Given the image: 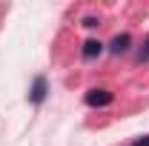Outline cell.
I'll use <instances>...</instances> for the list:
<instances>
[{"instance_id": "1", "label": "cell", "mask_w": 149, "mask_h": 146, "mask_svg": "<svg viewBox=\"0 0 149 146\" xmlns=\"http://www.w3.org/2000/svg\"><path fill=\"white\" fill-rule=\"evenodd\" d=\"M83 100H86V106H97L100 109V106H109L112 100H115V95L109 89H89Z\"/></svg>"}, {"instance_id": "2", "label": "cell", "mask_w": 149, "mask_h": 146, "mask_svg": "<svg viewBox=\"0 0 149 146\" xmlns=\"http://www.w3.org/2000/svg\"><path fill=\"white\" fill-rule=\"evenodd\" d=\"M46 92H49V83H46V77H43V74H37L35 83H32V89H29V100H32L35 106H40V103L46 100Z\"/></svg>"}, {"instance_id": "3", "label": "cell", "mask_w": 149, "mask_h": 146, "mask_svg": "<svg viewBox=\"0 0 149 146\" xmlns=\"http://www.w3.org/2000/svg\"><path fill=\"white\" fill-rule=\"evenodd\" d=\"M129 46H132V37L129 35H115L112 43H109V52H112V55H126Z\"/></svg>"}, {"instance_id": "4", "label": "cell", "mask_w": 149, "mask_h": 146, "mask_svg": "<svg viewBox=\"0 0 149 146\" xmlns=\"http://www.w3.org/2000/svg\"><path fill=\"white\" fill-rule=\"evenodd\" d=\"M100 52H103V43H100V40H86V43H83V57H86V60H95Z\"/></svg>"}, {"instance_id": "5", "label": "cell", "mask_w": 149, "mask_h": 146, "mask_svg": "<svg viewBox=\"0 0 149 146\" xmlns=\"http://www.w3.org/2000/svg\"><path fill=\"white\" fill-rule=\"evenodd\" d=\"M146 60H149V37L143 40V49L138 52V63H146Z\"/></svg>"}, {"instance_id": "6", "label": "cell", "mask_w": 149, "mask_h": 146, "mask_svg": "<svg viewBox=\"0 0 149 146\" xmlns=\"http://www.w3.org/2000/svg\"><path fill=\"white\" fill-rule=\"evenodd\" d=\"M83 26H86V29H95V26H100V23H97V17H83Z\"/></svg>"}, {"instance_id": "7", "label": "cell", "mask_w": 149, "mask_h": 146, "mask_svg": "<svg viewBox=\"0 0 149 146\" xmlns=\"http://www.w3.org/2000/svg\"><path fill=\"white\" fill-rule=\"evenodd\" d=\"M132 146H149V135H143V138H138Z\"/></svg>"}]
</instances>
